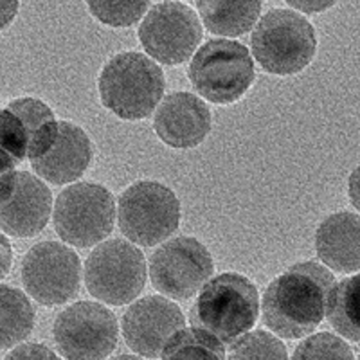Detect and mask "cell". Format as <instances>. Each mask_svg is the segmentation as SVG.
<instances>
[{
    "instance_id": "cell-1",
    "label": "cell",
    "mask_w": 360,
    "mask_h": 360,
    "mask_svg": "<svg viewBox=\"0 0 360 360\" xmlns=\"http://www.w3.org/2000/svg\"><path fill=\"white\" fill-rule=\"evenodd\" d=\"M332 270L315 262L292 265L266 285L262 299L265 326L281 339H303L323 323Z\"/></svg>"
},
{
    "instance_id": "cell-2",
    "label": "cell",
    "mask_w": 360,
    "mask_h": 360,
    "mask_svg": "<svg viewBox=\"0 0 360 360\" xmlns=\"http://www.w3.org/2000/svg\"><path fill=\"white\" fill-rule=\"evenodd\" d=\"M166 78L152 58L137 51L112 56L99 72L101 105L115 117L141 121L155 112L164 98Z\"/></svg>"
},
{
    "instance_id": "cell-3",
    "label": "cell",
    "mask_w": 360,
    "mask_h": 360,
    "mask_svg": "<svg viewBox=\"0 0 360 360\" xmlns=\"http://www.w3.org/2000/svg\"><path fill=\"white\" fill-rule=\"evenodd\" d=\"M259 294L254 283L238 272L213 276L198 292L189 321L221 344L249 333L258 323Z\"/></svg>"
},
{
    "instance_id": "cell-4",
    "label": "cell",
    "mask_w": 360,
    "mask_h": 360,
    "mask_svg": "<svg viewBox=\"0 0 360 360\" xmlns=\"http://www.w3.org/2000/svg\"><path fill=\"white\" fill-rule=\"evenodd\" d=\"M250 56L274 76L303 72L317 53V34L303 15L288 8L270 9L254 25Z\"/></svg>"
},
{
    "instance_id": "cell-5",
    "label": "cell",
    "mask_w": 360,
    "mask_h": 360,
    "mask_svg": "<svg viewBox=\"0 0 360 360\" xmlns=\"http://www.w3.org/2000/svg\"><path fill=\"white\" fill-rule=\"evenodd\" d=\"M188 76L200 99L214 105H233L249 92L256 70L245 45L214 38L193 54Z\"/></svg>"
},
{
    "instance_id": "cell-6",
    "label": "cell",
    "mask_w": 360,
    "mask_h": 360,
    "mask_svg": "<svg viewBox=\"0 0 360 360\" xmlns=\"http://www.w3.org/2000/svg\"><path fill=\"white\" fill-rule=\"evenodd\" d=\"M115 217L128 242L155 247L179 229L180 202L168 186L155 180H139L121 193Z\"/></svg>"
},
{
    "instance_id": "cell-7",
    "label": "cell",
    "mask_w": 360,
    "mask_h": 360,
    "mask_svg": "<svg viewBox=\"0 0 360 360\" xmlns=\"http://www.w3.org/2000/svg\"><path fill=\"white\" fill-rule=\"evenodd\" d=\"M53 224L62 242L89 249L105 242L115 225V198L105 186L78 182L54 200Z\"/></svg>"
},
{
    "instance_id": "cell-8",
    "label": "cell",
    "mask_w": 360,
    "mask_h": 360,
    "mask_svg": "<svg viewBox=\"0 0 360 360\" xmlns=\"http://www.w3.org/2000/svg\"><path fill=\"white\" fill-rule=\"evenodd\" d=\"M148 263L134 243L123 238L105 240L94 247L85 263V285L101 303L123 307L143 292Z\"/></svg>"
},
{
    "instance_id": "cell-9",
    "label": "cell",
    "mask_w": 360,
    "mask_h": 360,
    "mask_svg": "<svg viewBox=\"0 0 360 360\" xmlns=\"http://www.w3.org/2000/svg\"><path fill=\"white\" fill-rule=\"evenodd\" d=\"M137 38L157 65H180L197 53L202 40L200 18L193 6L182 2L152 4L141 20Z\"/></svg>"
},
{
    "instance_id": "cell-10",
    "label": "cell",
    "mask_w": 360,
    "mask_h": 360,
    "mask_svg": "<svg viewBox=\"0 0 360 360\" xmlns=\"http://www.w3.org/2000/svg\"><path fill=\"white\" fill-rule=\"evenodd\" d=\"M214 263L197 238H169L152 254L148 276L160 295L175 301L191 299L213 278Z\"/></svg>"
},
{
    "instance_id": "cell-11",
    "label": "cell",
    "mask_w": 360,
    "mask_h": 360,
    "mask_svg": "<svg viewBox=\"0 0 360 360\" xmlns=\"http://www.w3.org/2000/svg\"><path fill=\"white\" fill-rule=\"evenodd\" d=\"M53 337L63 359L105 360L117 346L119 326L107 307L79 301L58 315Z\"/></svg>"
},
{
    "instance_id": "cell-12",
    "label": "cell",
    "mask_w": 360,
    "mask_h": 360,
    "mask_svg": "<svg viewBox=\"0 0 360 360\" xmlns=\"http://www.w3.org/2000/svg\"><path fill=\"white\" fill-rule=\"evenodd\" d=\"M20 274L25 292L37 303L58 307L79 292L82 263L69 245L41 242L25 252Z\"/></svg>"
},
{
    "instance_id": "cell-13",
    "label": "cell",
    "mask_w": 360,
    "mask_h": 360,
    "mask_svg": "<svg viewBox=\"0 0 360 360\" xmlns=\"http://www.w3.org/2000/svg\"><path fill=\"white\" fill-rule=\"evenodd\" d=\"M186 328V317L176 303L164 295H146L130 304L121 321L124 342L143 359L162 355L169 340Z\"/></svg>"
},
{
    "instance_id": "cell-14",
    "label": "cell",
    "mask_w": 360,
    "mask_h": 360,
    "mask_svg": "<svg viewBox=\"0 0 360 360\" xmlns=\"http://www.w3.org/2000/svg\"><path fill=\"white\" fill-rule=\"evenodd\" d=\"M213 127L211 110L191 92H173L153 112V130L166 146L193 150L207 139Z\"/></svg>"
},
{
    "instance_id": "cell-15",
    "label": "cell",
    "mask_w": 360,
    "mask_h": 360,
    "mask_svg": "<svg viewBox=\"0 0 360 360\" xmlns=\"http://www.w3.org/2000/svg\"><path fill=\"white\" fill-rule=\"evenodd\" d=\"M53 193L34 173L18 172L13 193L0 204V231L15 238H29L45 229L53 217Z\"/></svg>"
},
{
    "instance_id": "cell-16",
    "label": "cell",
    "mask_w": 360,
    "mask_h": 360,
    "mask_svg": "<svg viewBox=\"0 0 360 360\" xmlns=\"http://www.w3.org/2000/svg\"><path fill=\"white\" fill-rule=\"evenodd\" d=\"M92 157L94 150L86 131L78 124L60 121L54 143L44 155L31 160V168L49 184H74L89 169Z\"/></svg>"
},
{
    "instance_id": "cell-17",
    "label": "cell",
    "mask_w": 360,
    "mask_h": 360,
    "mask_svg": "<svg viewBox=\"0 0 360 360\" xmlns=\"http://www.w3.org/2000/svg\"><path fill=\"white\" fill-rule=\"evenodd\" d=\"M315 250L328 270L355 274L360 266V218L339 211L324 218L315 231Z\"/></svg>"
},
{
    "instance_id": "cell-18",
    "label": "cell",
    "mask_w": 360,
    "mask_h": 360,
    "mask_svg": "<svg viewBox=\"0 0 360 360\" xmlns=\"http://www.w3.org/2000/svg\"><path fill=\"white\" fill-rule=\"evenodd\" d=\"M262 2H197L193 9L197 11L200 24L209 33L231 40L249 33L258 24Z\"/></svg>"
},
{
    "instance_id": "cell-19",
    "label": "cell",
    "mask_w": 360,
    "mask_h": 360,
    "mask_svg": "<svg viewBox=\"0 0 360 360\" xmlns=\"http://www.w3.org/2000/svg\"><path fill=\"white\" fill-rule=\"evenodd\" d=\"M8 110L17 115L27 135V159L34 160L44 155L54 143L58 134V121L54 112L38 98H17L8 103Z\"/></svg>"
},
{
    "instance_id": "cell-20",
    "label": "cell",
    "mask_w": 360,
    "mask_h": 360,
    "mask_svg": "<svg viewBox=\"0 0 360 360\" xmlns=\"http://www.w3.org/2000/svg\"><path fill=\"white\" fill-rule=\"evenodd\" d=\"M34 307L22 290L0 285V349L17 346L34 328Z\"/></svg>"
},
{
    "instance_id": "cell-21",
    "label": "cell",
    "mask_w": 360,
    "mask_h": 360,
    "mask_svg": "<svg viewBox=\"0 0 360 360\" xmlns=\"http://www.w3.org/2000/svg\"><path fill=\"white\" fill-rule=\"evenodd\" d=\"M356 290L359 276L353 274L346 279L333 283L326 297V315L332 328L344 340L359 342V311H356Z\"/></svg>"
},
{
    "instance_id": "cell-22",
    "label": "cell",
    "mask_w": 360,
    "mask_h": 360,
    "mask_svg": "<svg viewBox=\"0 0 360 360\" xmlns=\"http://www.w3.org/2000/svg\"><path fill=\"white\" fill-rule=\"evenodd\" d=\"M162 360H225V344L198 328H184L164 348Z\"/></svg>"
},
{
    "instance_id": "cell-23",
    "label": "cell",
    "mask_w": 360,
    "mask_h": 360,
    "mask_svg": "<svg viewBox=\"0 0 360 360\" xmlns=\"http://www.w3.org/2000/svg\"><path fill=\"white\" fill-rule=\"evenodd\" d=\"M225 360H288V353L274 333L256 330L234 340Z\"/></svg>"
},
{
    "instance_id": "cell-24",
    "label": "cell",
    "mask_w": 360,
    "mask_h": 360,
    "mask_svg": "<svg viewBox=\"0 0 360 360\" xmlns=\"http://www.w3.org/2000/svg\"><path fill=\"white\" fill-rule=\"evenodd\" d=\"M292 360H355V355L342 337L324 332L307 337L295 348Z\"/></svg>"
},
{
    "instance_id": "cell-25",
    "label": "cell",
    "mask_w": 360,
    "mask_h": 360,
    "mask_svg": "<svg viewBox=\"0 0 360 360\" xmlns=\"http://www.w3.org/2000/svg\"><path fill=\"white\" fill-rule=\"evenodd\" d=\"M150 6V2H86L90 15L110 27H128L143 20Z\"/></svg>"
},
{
    "instance_id": "cell-26",
    "label": "cell",
    "mask_w": 360,
    "mask_h": 360,
    "mask_svg": "<svg viewBox=\"0 0 360 360\" xmlns=\"http://www.w3.org/2000/svg\"><path fill=\"white\" fill-rule=\"evenodd\" d=\"M0 150L18 164L27 159V135L20 119L8 108L0 107Z\"/></svg>"
},
{
    "instance_id": "cell-27",
    "label": "cell",
    "mask_w": 360,
    "mask_h": 360,
    "mask_svg": "<svg viewBox=\"0 0 360 360\" xmlns=\"http://www.w3.org/2000/svg\"><path fill=\"white\" fill-rule=\"evenodd\" d=\"M17 166L18 162L0 150V204H4L13 193L15 182H17Z\"/></svg>"
},
{
    "instance_id": "cell-28",
    "label": "cell",
    "mask_w": 360,
    "mask_h": 360,
    "mask_svg": "<svg viewBox=\"0 0 360 360\" xmlns=\"http://www.w3.org/2000/svg\"><path fill=\"white\" fill-rule=\"evenodd\" d=\"M4 360H60L53 349L47 346H41L37 342L22 344L18 348L13 349Z\"/></svg>"
},
{
    "instance_id": "cell-29",
    "label": "cell",
    "mask_w": 360,
    "mask_h": 360,
    "mask_svg": "<svg viewBox=\"0 0 360 360\" xmlns=\"http://www.w3.org/2000/svg\"><path fill=\"white\" fill-rule=\"evenodd\" d=\"M335 2H287V8L292 9V11L299 13V15H315V13L326 11V9L333 8Z\"/></svg>"
},
{
    "instance_id": "cell-30",
    "label": "cell",
    "mask_w": 360,
    "mask_h": 360,
    "mask_svg": "<svg viewBox=\"0 0 360 360\" xmlns=\"http://www.w3.org/2000/svg\"><path fill=\"white\" fill-rule=\"evenodd\" d=\"M13 265V249L6 234L0 231V281L9 274Z\"/></svg>"
},
{
    "instance_id": "cell-31",
    "label": "cell",
    "mask_w": 360,
    "mask_h": 360,
    "mask_svg": "<svg viewBox=\"0 0 360 360\" xmlns=\"http://www.w3.org/2000/svg\"><path fill=\"white\" fill-rule=\"evenodd\" d=\"M18 9H20L18 2H0V31L17 18Z\"/></svg>"
},
{
    "instance_id": "cell-32",
    "label": "cell",
    "mask_w": 360,
    "mask_h": 360,
    "mask_svg": "<svg viewBox=\"0 0 360 360\" xmlns=\"http://www.w3.org/2000/svg\"><path fill=\"white\" fill-rule=\"evenodd\" d=\"M356 191H359V168L353 169L352 176L348 180V193L349 198H352V204L359 207V195H356Z\"/></svg>"
},
{
    "instance_id": "cell-33",
    "label": "cell",
    "mask_w": 360,
    "mask_h": 360,
    "mask_svg": "<svg viewBox=\"0 0 360 360\" xmlns=\"http://www.w3.org/2000/svg\"><path fill=\"white\" fill-rule=\"evenodd\" d=\"M110 360H144L143 356H137V355H117Z\"/></svg>"
}]
</instances>
